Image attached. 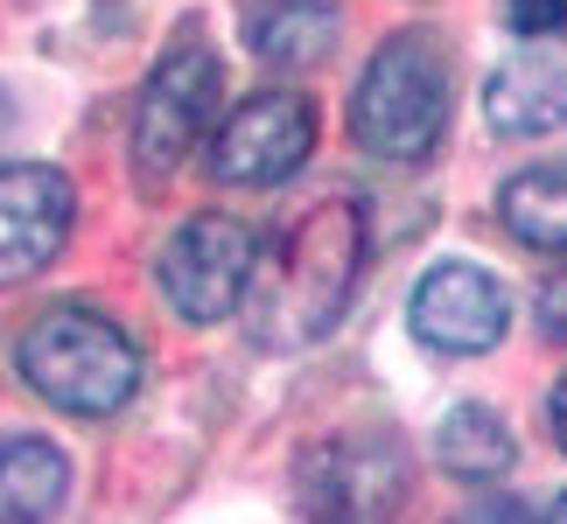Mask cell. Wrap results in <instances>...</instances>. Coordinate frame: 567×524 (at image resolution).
Here are the masks:
<instances>
[{
	"label": "cell",
	"instance_id": "obj_9",
	"mask_svg": "<svg viewBox=\"0 0 567 524\" xmlns=\"http://www.w3.org/2000/svg\"><path fill=\"white\" fill-rule=\"evenodd\" d=\"M71 182L42 161L0 168V287L35 280L71 238Z\"/></svg>",
	"mask_w": 567,
	"mask_h": 524
},
{
	"label": "cell",
	"instance_id": "obj_18",
	"mask_svg": "<svg viewBox=\"0 0 567 524\" xmlns=\"http://www.w3.org/2000/svg\"><path fill=\"white\" fill-rule=\"evenodd\" d=\"M547 524H567V496H554V511H547Z\"/></svg>",
	"mask_w": 567,
	"mask_h": 524
},
{
	"label": "cell",
	"instance_id": "obj_8",
	"mask_svg": "<svg viewBox=\"0 0 567 524\" xmlns=\"http://www.w3.org/2000/svg\"><path fill=\"white\" fill-rule=\"evenodd\" d=\"M406 315H413V336H421L427 349L476 357V349H491L497 336H505L512 301H505V287H497L484 266H470V259H449V266H434L421 287H413Z\"/></svg>",
	"mask_w": 567,
	"mask_h": 524
},
{
	"label": "cell",
	"instance_id": "obj_1",
	"mask_svg": "<svg viewBox=\"0 0 567 524\" xmlns=\"http://www.w3.org/2000/svg\"><path fill=\"white\" fill-rule=\"evenodd\" d=\"M364 252H372L364 203H351V196L316 203L280 238L274 266L252 273V322L246 329L267 349H301V343L330 336L343 322V308H351V294H358Z\"/></svg>",
	"mask_w": 567,
	"mask_h": 524
},
{
	"label": "cell",
	"instance_id": "obj_14",
	"mask_svg": "<svg viewBox=\"0 0 567 524\" xmlns=\"http://www.w3.org/2000/svg\"><path fill=\"white\" fill-rule=\"evenodd\" d=\"M512 433L491 406H455L442 427H434V462H442L455 483H491V475L512 469Z\"/></svg>",
	"mask_w": 567,
	"mask_h": 524
},
{
	"label": "cell",
	"instance_id": "obj_19",
	"mask_svg": "<svg viewBox=\"0 0 567 524\" xmlns=\"http://www.w3.org/2000/svg\"><path fill=\"white\" fill-rule=\"evenodd\" d=\"M0 140H8V98H0Z\"/></svg>",
	"mask_w": 567,
	"mask_h": 524
},
{
	"label": "cell",
	"instance_id": "obj_6",
	"mask_svg": "<svg viewBox=\"0 0 567 524\" xmlns=\"http://www.w3.org/2000/svg\"><path fill=\"white\" fill-rule=\"evenodd\" d=\"M259 245L238 217H189L162 245V294L183 322H225L252 294Z\"/></svg>",
	"mask_w": 567,
	"mask_h": 524
},
{
	"label": "cell",
	"instance_id": "obj_15",
	"mask_svg": "<svg viewBox=\"0 0 567 524\" xmlns=\"http://www.w3.org/2000/svg\"><path fill=\"white\" fill-rule=\"evenodd\" d=\"M505 21L518 35H533V42H547L567 29V0H505Z\"/></svg>",
	"mask_w": 567,
	"mask_h": 524
},
{
	"label": "cell",
	"instance_id": "obj_5",
	"mask_svg": "<svg viewBox=\"0 0 567 524\" xmlns=\"http://www.w3.org/2000/svg\"><path fill=\"white\" fill-rule=\"evenodd\" d=\"M217 84H225V71H217V56L196 35H183L176 50L155 63V77H147V92H141V113H134V175L141 182H168V175L189 161L196 134L210 126Z\"/></svg>",
	"mask_w": 567,
	"mask_h": 524
},
{
	"label": "cell",
	"instance_id": "obj_17",
	"mask_svg": "<svg viewBox=\"0 0 567 524\" xmlns=\"http://www.w3.org/2000/svg\"><path fill=\"white\" fill-rule=\"evenodd\" d=\"M554 441H560V448H567V378H560V385H554Z\"/></svg>",
	"mask_w": 567,
	"mask_h": 524
},
{
	"label": "cell",
	"instance_id": "obj_4",
	"mask_svg": "<svg viewBox=\"0 0 567 524\" xmlns=\"http://www.w3.org/2000/svg\"><path fill=\"white\" fill-rule=\"evenodd\" d=\"M309 524H392L406 511V454L385 433H330L301 462Z\"/></svg>",
	"mask_w": 567,
	"mask_h": 524
},
{
	"label": "cell",
	"instance_id": "obj_3",
	"mask_svg": "<svg viewBox=\"0 0 567 524\" xmlns=\"http://www.w3.org/2000/svg\"><path fill=\"white\" fill-rule=\"evenodd\" d=\"M449 126V63L427 35H392L364 63V84L351 98V134L379 161H427Z\"/></svg>",
	"mask_w": 567,
	"mask_h": 524
},
{
	"label": "cell",
	"instance_id": "obj_10",
	"mask_svg": "<svg viewBox=\"0 0 567 524\" xmlns=\"http://www.w3.org/2000/svg\"><path fill=\"white\" fill-rule=\"evenodd\" d=\"M484 119L512 140H539L567 126V56L554 50H518L484 84Z\"/></svg>",
	"mask_w": 567,
	"mask_h": 524
},
{
	"label": "cell",
	"instance_id": "obj_12",
	"mask_svg": "<svg viewBox=\"0 0 567 524\" xmlns=\"http://www.w3.org/2000/svg\"><path fill=\"white\" fill-rule=\"evenodd\" d=\"M63 490H71V462L50 441H35V433H8L0 441V524L56 517Z\"/></svg>",
	"mask_w": 567,
	"mask_h": 524
},
{
	"label": "cell",
	"instance_id": "obj_2",
	"mask_svg": "<svg viewBox=\"0 0 567 524\" xmlns=\"http://www.w3.org/2000/svg\"><path fill=\"white\" fill-rule=\"evenodd\" d=\"M14 370L56 412H120L141 391V343L99 308H50L14 343Z\"/></svg>",
	"mask_w": 567,
	"mask_h": 524
},
{
	"label": "cell",
	"instance_id": "obj_13",
	"mask_svg": "<svg viewBox=\"0 0 567 524\" xmlns=\"http://www.w3.org/2000/svg\"><path fill=\"white\" fill-rule=\"evenodd\" d=\"M497 217L518 245L533 252H567V161H539L526 175H512L497 196Z\"/></svg>",
	"mask_w": 567,
	"mask_h": 524
},
{
	"label": "cell",
	"instance_id": "obj_11",
	"mask_svg": "<svg viewBox=\"0 0 567 524\" xmlns=\"http://www.w3.org/2000/svg\"><path fill=\"white\" fill-rule=\"evenodd\" d=\"M238 21H246L252 56L280 63V71H301V63L330 56V42H337L330 0H238Z\"/></svg>",
	"mask_w": 567,
	"mask_h": 524
},
{
	"label": "cell",
	"instance_id": "obj_16",
	"mask_svg": "<svg viewBox=\"0 0 567 524\" xmlns=\"http://www.w3.org/2000/svg\"><path fill=\"white\" fill-rule=\"evenodd\" d=\"M539 329L554 343H567V273H554L547 287H539Z\"/></svg>",
	"mask_w": 567,
	"mask_h": 524
},
{
	"label": "cell",
	"instance_id": "obj_7",
	"mask_svg": "<svg viewBox=\"0 0 567 524\" xmlns=\"http://www.w3.org/2000/svg\"><path fill=\"white\" fill-rule=\"evenodd\" d=\"M309 147H316L309 98L259 92V98H246L225 126H217L210 175H217V182H231V189H267V182H288V175L309 161Z\"/></svg>",
	"mask_w": 567,
	"mask_h": 524
}]
</instances>
